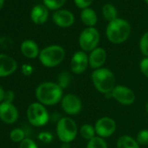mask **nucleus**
<instances>
[{"mask_svg":"<svg viewBox=\"0 0 148 148\" xmlns=\"http://www.w3.org/2000/svg\"><path fill=\"white\" fill-rule=\"evenodd\" d=\"M19 117L17 107L11 102L0 103V119L6 124L15 123Z\"/></svg>","mask_w":148,"mask_h":148,"instance_id":"f8f14e48","label":"nucleus"},{"mask_svg":"<svg viewBox=\"0 0 148 148\" xmlns=\"http://www.w3.org/2000/svg\"><path fill=\"white\" fill-rule=\"evenodd\" d=\"M52 20L58 27L68 28L75 22V17L68 10H58L52 15Z\"/></svg>","mask_w":148,"mask_h":148,"instance_id":"ddd939ff","label":"nucleus"},{"mask_svg":"<svg viewBox=\"0 0 148 148\" xmlns=\"http://www.w3.org/2000/svg\"><path fill=\"white\" fill-rule=\"evenodd\" d=\"M35 95L39 103L44 106H54L63 98V89L54 82H43L38 86Z\"/></svg>","mask_w":148,"mask_h":148,"instance_id":"f257e3e1","label":"nucleus"},{"mask_svg":"<svg viewBox=\"0 0 148 148\" xmlns=\"http://www.w3.org/2000/svg\"><path fill=\"white\" fill-rule=\"evenodd\" d=\"M22 71L25 75H31L33 71V68L31 66V65H28V64H24L22 66Z\"/></svg>","mask_w":148,"mask_h":148,"instance_id":"2f4dec72","label":"nucleus"},{"mask_svg":"<svg viewBox=\"0 0 148 148\" xmlns=\"http://www.w3.org/2000/svg\"><path fill=\"white\" fill-rule=\"evenodd\" d=\"M111 96L119 104L124 106H130L134 103L136 96L134 92L125 86L119 85L114 87L111 92Z\"/></svg>","mask_w":148,"mask_h":148,"instance_id":"9d476101","label":"nucleus"},{"mask_svg":"<svg viewBox=\"0 0 148 148\" xmlns=\"http://www.w3.org/2000/svg\"><path fill=\"white\" fill-rule=\"evenodd\" d=\"M4 3H5V0H0V10L3 8Z\"/></svg>","mask_w":148,"mask_h":148,"instance_id":"c9c22d12","label":"nucleus"},{"mask_svg":"<svg viewBox=\"0 0 148 148\" xmlns=\"http://www.w3.org/2000/svg\"><path fill=\"white\" fill-rule=\"evenodd\" d=\"M17 68L18 64L13 58L6 54H0V78L12 75Z\"/></svg>","mask_w":148,"mask_h":148,"instance_id":"4468645a","label":"nucleus"},{"mask_svg":"<svg viewBox=\"0 0 148 148\" xmlns=\"http://www.w3.org/2000/svg\"><path fill=\"white\" fill-rule=\"evenodd\" d=\"M60 103L62 110L68 115H77L82 111V101L80 98L75 94L68 93L64 95Z\"/></svg>","mask_w":148,"mask_h":148,"instance_id":"6e6552de","label":"nucleus"},{"mask_svg":"<svg viewBox=\"0 0 148 148\" xmlns=\"http://www.w3.org/2000/svg\"><path fill=\"white\" fill-rule=\"evenodd\" d=\"M56 132L58 139L62 143H71L78 135V125L70 117H64L58 119Z\"/></svg>","mask_w":148,"mask_h":148,"instance_id":"39448f33","label":"nucleus"},{"mask_svg":"<svg viewBox=\"0 0 148 148\" xmlns=\"http://www.w3.org/2000/svg\"><path fill=\"white\" fill-rule=\"evenodd\" d=\"M139 50L145 57L148 58V32H145L139 40Z\"/></svg>","mask_w":148,"mask_h":148,"instance_id":"a878e982","label":"nucleus"},{"mask_svg":"<svg viewBox=\"0 0 148 148\" xmlns=\"http://www.w3.org/2000/svg\"><path fill=\"white\" fill-rule=\"evenodd\" d=\"M5 97V90L1 86H0V103L4 102Z\"/></svg>","mask_w":148,"mask_h":148,"instance_id":"72a5a7b5","label":"nucleus"},{"mask_svg":"<svg viewBox=\"0 0 148 148\" xmlns=\"http://www.w3.org/2000/svg\"><path fill=\"white\" fill-rule=\"evenodd\" d=\"M73 1L78 8L84 10V9L89 8V6L92 4L93 0H73Z\"/></svg>","mask_w":148,"mask_h":148,"instance_id":"c85d7f7f","label":"nucleus"},{"mask_svg":"<svg viewBox=\"0 0 148 148\" xmlns=\"http://www.w3.org/2000/svg\"><path fill=\"white\" fill-rule=\"evenodd\" d=\"M14 99V94L12 91H8V92H5V102H11L12 103V100Z\"/></svg>","mask_w":148,"mask_h":148,"instance_id":"473e14b6","label":"nucleus"},{"mask_svg":"<svg viewBox=\"0 0 148 148\" xmlns=\"http://www.w3.org/2000/svg\"><path fill=\"white\" fill-rule=\"evenodd\" d=\"M88 59L89 66L93 69V71L102 68L107 59L106 51L102 47H97L90 52V54L88 55Z\"/></svg>","mask_w":148,"mask_h":148,"instance_id":"2eb2a0df","label":"nucleus"},{"mask_svg":"<svg viewBox=\"0 0 148 148\" xmlns=\"http://www.w3.org/2000/svg\"><path fill=\"white\" fill-rule=\"evenodd\" d=\"M49 16L48 9L44 5H35L31 12V19L36 25L45 24Z\"/></svg>","mask_w":148,"mask_h":148,"instance_id":"dca6fc26","label":"nucleus"},{"mask_svg":"<svg viewBox=\"0 0 148 148\" xmlns=\"http://www.w3.org/2000/svg\"><path fill=\"white\" fill-rule=\"evenodd\" d=\"M66 0H43L44 5L51 11H58L64 5Z\"/></svg>","mask_w":148,"mask_h":148,"instance_id":"b1692460","label":"nucleus"},{"mask_svg":"<svg viewBox=\"0 0 148 148\" xmlns=\"http://www.w3.org/2000/svg\"><path fill=\"white\" fill-rule=\"evenodd\" d=\"M19 148H38V145L32 138H25L22 142L19 143Z\"/></svg>","mask_w":148,"mask_h":148,"instance_id":"cd10ccee","label":"nucleus"},{"mask_svg":"<svg viewBox=\"0 0 148 148\" xmlns=\"http://www.w3.org/2000/svg\"><path fill=\"white\" fill-rule=\"evenodd\" d=\"M80 19L86 27H94L98 22L97 13L90 7L84 9L80 12Z\"/></svg>","mask_w":148,"mask_h":148,"instance_id":"a211bd4d","label":"nucleus"},{"mask_svg":"<svg viewBox=\"0 0 148 148\" xmlns=\"http://www.w3.org/2000/svg\"><path fill=\"white\" fill-rule=\"evenodd\" d=\"M79 132L80 136L84 139H86L87 141H89L90 139H92V138H93L94 137L97 136L96 131H95V127H94V125H92L91 124H85V125H83L79 128Z\"/></svg>","mask_w":148,"mask_h":148,"instance_id":"aec40b11","label":"nucleus"},{"mask_svg":"<svg viewBox=\"0 0 148 148\" xmlns=\"http://www.w3.org/2000/svg\"><path fill=\"white\" fill-rule=\"evenodd\" d=\"M20 49H21L22 54L27 58H31V59L38 58L40 53V51L37 43L31 39H26L23 41V43L21 44Z\"/></svg>","mask_w":148,"mask_h":148,"instance_id":"f3484780","label":"nucleus"},{"mask_svg":"<svg viewBox=\"0 0 148 148\" xmlns=\"http://www.w3.org/2000/svg\"><path fill=\"white\" fill-rule=\"evenodd\" d=\"M136 140L139 145H148V129H143L139 131L137 134Z\"/></svg>","mask_w":148,"mask_h":148,"instance_id":"bb28decb","label":"nucleus"},{"mask_svg":"<svg viewBox=\"0 0 148 148\" xmlns=\"http://www.w3.org/2000/svg\"><path fill=\"white\" fill-rule=\"evenodd\" d=\"M86 148H108V147L105 138L96 136L87 142Z\"/></svg>","mask_w":148,"mask_h":148,"instance_id":"5701e85b","label":"nucleus"},{"mask_svg":"<svg viewBox=\"0 0 148 148\" xmlns=\"http://www.w3.org/2000/svg\"><path fill=\"white\" fill-rule=\"evenodd\" d=\"M10 138L15 143H20L25 138V131L21 128H15L10 132Z\"/></svg>","mask_w":148,"mask_h":148,"instance_id":"393cba45","label":"nucleus"},{"mask_svg":"<svg viewBox=\"0 0 148 148\" xmlns=\"http://www.w3.org/2000/svg\"><path fill=\"white\" fill-rule=\"evenodd\" d=\"M61 148H71L70 147V143H62Z\"/></svg>","mask_w":148,"mask_h":148,"instance_id":"f704fd0d","label":"nucleus"},{"mask_svg":"<svg viewBox=\"0 0 148 148\" xmlns=\"http://www.w3.org/2000/svg\"><path fill=\"white\" fill-rule=\"evenodd\" d=\"M65 51L58 45H52L45 47L40 51L38 58L41 64L48 68H53L59 65L64 59Z\"/></svg>","mask_w":148,"mask_h":148,"instance_id":"20e7f679","label":"nucleus"},{"mask_svg":"<svg viewBox=\"0 0 148 148\" xmlns=\"http://www.w3.org/2000/svg\"><path fill=\"white\" fill-rule=\"evenodd\" d=\"M89 66V59L86 52L78 51L74 53L71 59V71L75 74H82Z\"/></svg>","mask_w":148,"mask_h":148,"instance_id":"9b49d317","label":"nucleus"},{"mask_svg":"<svg viewBox=\"0 0 148 148\" xmlns=\"http://www.w3.org/2000/svg\"><path fill=\"white\" fill-rule=\"evenodd\" d=\"M27 119L31 125L39 127L47 124L50 115L44 105L39 102H34L28 106Z\"/></svg>","mask_w":148,"mask_h":148,"instance_id":"423d86ee","label":"nucleus"},{"mask_svg":"<svg viewBox=\"0 0 148 148\" xmlns=\"http://www.w3.org/2000/svg\"><path fill=\"white\" fill-rule=\"evenodd\" d=\"M116 148H140V145L136 138H133L129 135H123L119 138Z\"/></svg>","mask_w":148,"mask_h":148,"instance_id":"6ab92c4d","label":"nucleus"},{"mask_svg":"<svg viewBox=\"0 0 148 148\" xmlns=\"http://www.w3.org/2000/svg\"><path fill=\"white\" fill-rule=\"evenodd\" d=\"M139 69L144 76L148 78V58L145 57L139 63Z\"/></svg>","mask_w":148,"mask_h":148,"instance_id":"c756f323","label":"nucleus"},{"mask_svg":"<svg viewBox=\"0 0 148 148\" xmlns=\"http://www.w3.org/2000/svg\"><path fill=\"white\" fill-rule=\"evenodd\" d=\"M102 14L106 20L108 22L113 21L118 18V12L117 9L111 4H106L102 8Z\"/></svg>","mask_w":148,"mask_h":148,"instance_id":"412c9836","label":"nucleus"},{"mask_svg":"<svg viewBox=\"0 0 148 148\" xmlns=\"http://www.w3.org/2000/svg\"><path fill=\"white\" fill-rule=\"evenodd\" d=\"M145 111H146V113L148 114V102H147L146 105H145Z\"/></svg>","mask_w":148,"mask_h":148,"instance_id":"e433bc0d","label":"nucleus"},{"mask_svg":"<svg viewBox=\"0 0 148 148\" xmlns=\"http://www.w3.org/2000/svg\"><path fill=\"white\" fill-rule=\"evenodd\" d=\"M145 3H146L147 5H148V0H145Z\"/></svg>","mask_w":148,"mask_h":148,"instance_id":"4c0bfd02","label":"nucleus"},{"mask_svg":"<svg viewBox=\"0 0 148 148\" xmlns=\"http://www.w3.org/2000/svg\"><path fill=\"white\" fill-rule=\"evenodd\" d=\"M94 127L97 136L106 138L111 137L115 132L117 129V124L112 118L102 117L96 121Z\"/></svg>","mask_w":148,"mask_h":148,"instance_id":"1a4fd4ad","label":"nucleus"},{"mask_svg":"<svg viewBox=\"0 0 148 148\" xmlns=\"http://www.w3.org/2000/svg\"><path fill=\"white\" fill-rule=\"evenodd\" d=\"M38 138L41 141L45 142V143H50V142H51L53 137H52V135L50 132H41L38 135Z\"/></svg>","mask_w":148,"mask_h":148,"instance_id":"7c9ffc66","label":"nucleus"},{"mask_svg":"<svg viewBox=\"0 0 148 148\" xmlns=\"http://www.w3.org/2000/svg\"><path fill=\"white\" fill-rule=\"evenodd\" d=\"M106 34L111 43L115 45L122 44L128 39L131 34V25L126 20L118 18L108 23Z\"/></svg>","mask_w":148,"mask_h":148,"instance_id":"f03ea898","label":"nucleus"},{"mask_svg":"<svg viewBox=\"0 0 148 148\" xmlns=\"http://www.w3.org/2000/svg\"><path fill=\"white\" fill-rule=\"evenodd\" d=\"M71 82V73L69 71H62L61 73H59V75L58 77V85L64 90L65 88H67Z\"/></svg>","mask_w":148,"mask_h":148,"instance_id":"4be33fe9","label":"nucleus"},{"mask_svg":"<svg viewBox=\"0 0 148 148\" xmlns=\"http://www.w3.org/2000/svg\"><path fill=\"white\" fill-rule=\"evenodd\" d=\"M100 40L99 31L95 27H86L79 34V45L81 51L85 52H91L98 47Z\"/></svg>","mask_w":148,"mask_h":148,"instance_id":"0eeeda50","label":"nucleus"},{"mask_svg":"<svg viewBox=\"0 0 148 148\" xmlns=\"http://www.w3.org/2000/svg\"><path fill=\"white\" fill-rule=\"evenodd\" d=\"M92 81L98 92L103 94H110L116 86L115 76L107 68L94 70L92 73Z\"/></svg>","mask_w":148,"mask_h":148,"instance_id":"7ed1b4c3","label":"nucleus"}]
</instances>
